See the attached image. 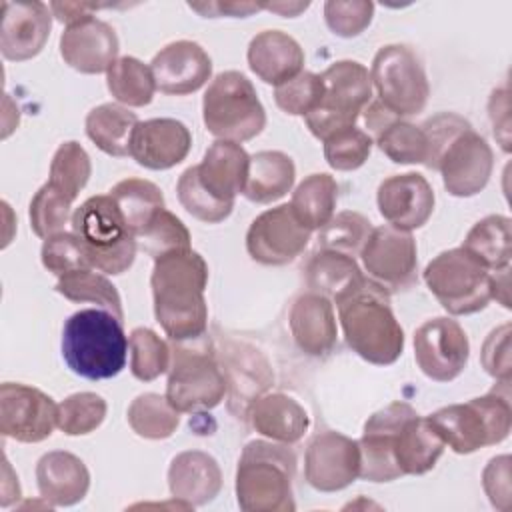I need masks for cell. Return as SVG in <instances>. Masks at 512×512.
Segmentation results:
<instances>
[{
	"instance_id": "1",
	"label": "cell",
	"mask_w": 512,
	"mask_h": 512,
	"mask_svg": "<svg viewBox=\"0 0 512 512\" xmlns=\"http://www.w3.org/2000/svg\"><path fill=\"white\" fill-rule=\"evenodd\" d=\"M358 446L360 478L392 482L432 470L446 444L426 416L406 402H392L366 420Z\"/></svg>"
},
{
	"instance_id": "2",
	"label": "cell",
	"mask_w": 512,
	"mask_h": 512,
	"mask_svg": "<svg viewBox=\"0 0 512 512\" xmlns=\"http://www.w3.org/2000/svg\"><path fill=\"white\" fill-rule=\"evenodd\" d=\"M206 284L208 264L192 248L154 260L150 276L154 316L172 342L194 340L206 334Z\"/></svg>"
},
{
	"instance_id": "3",
	"label": "cell",
	"mask_w": 512,
	"mask_h": 512,
	"mask_svg": "<svg viewBox=\"0 0 512 512\" xmlns=\"http://www.w3.org/2000/svg\"><path fill=\"white\" fill-rule=\"evenodd\" d=\"M430 154L426 166L442 174L448 194L470 198L482 192L492 176L490 144L454 112H440L422 124Z\"/></svg>"
},
{
	"instance_id": "4",
	"label": "cell",
	"mask_w": 512,
	"mask_h": 512,
	"mask_svg": "<svg viewBox=\"0 0 512 512\" xmlns=\"http://www.w3.org/2000/svg\"><path fill=\"white\" fill-rule=\"evenodd\" d=\"M122 320L104 308L74 312L62 328V358L86 380H106L122 372L128 356Z\"/></svg>"
},
{
	"instance_id": "5",
	"label": "cell",
	"mask_w": 512,
	"mask_h": 512,
	"mask_svg": "<svg viewBox=\"0 0 512 512\" xmlns=\"http://www.w3.org/2000/svg\"><path fill=\"white\" fill-rule=\"evenodd\" d=\"M338 318L346 344L370 364H394L404 350V330L396 320L390 294L366 280L356 292L338 304Z\"/></svg>"
},
{
	"instance_id": "6",
	"label": "cell",
	"mask_w": 512,
	"mask_h": 512,
	"mask_svg": "<svg viewBox=\"0 0 512 512\" xmlns=\"http://www.w3.org/2000/svg\"><path fill=\"white\" fill-rule=\"evenodd\" d=\"M296 454L288 444L252 440L236 468V500L244 512H292Z\"/></svg>"
},
{
	"instance_id": "7",
	"label": "cell",
	"mask_w": 512,
	"mask_h": 512,
	"mask_svg": "<svg viewBox=\"0 0 512 512\" xmlns=\"http://www.w3.org/2000/svg\"><path fill=\"white\" fill-rule=\"evenodd\" d=\"M510 382L462 404H450L426 416L434 432L456 454H472L484 446L500 444L512 426Z\"/></svg>"
},
{
	"instance_id": "8",
	"label": "cell",
	"mask_w": 512,
	"mask_h": 512,
	"mask_svg": "<svg viewBox=\"0 0 512 512\" xmlns=\"http://www.w3.org/2000/svg\"><path fill=\"white\" fill-rule=\"evenodd\" d=\"M70 224L92 268L116 276L132 266L138 242L110 194L84 200L74 210Z\"/></svg>"
},
{
	"instance_id": "9",
	"label": "cell",
	"mask_w": 512,
	"mask_h": 512,
	"mask_svg": "<svg viewBox=\"0 0 512 512\" xmlns=\"http://www.w3.org/2000/svg\"><path fill=\"white\" fill-rule=\"evenodd\" d=\"M166 382V400L178 412H206L216 408L226 394L224 372L204 336L172 342Z\"/></svg>"
},
{
	"instance_id": "10",
	"label": "cell",
	"mask_w": 512,
	"mask_h": 512,
	"mask_svg": "<svg viewBox=\"0 0 512 512\" xmlns=\"http://www.w3.org/2000/svg\"><path fill=\"white\" fill-rule=\"evenodd\" d=\"M206 130L218 140L246 142L266 126V112L252 82L238 70L220 72L202 100Z\"/></svg>"
},
{
	"instance_id": "11",
	"label": "cell",
	"mask_w": 512,
	"mask_h": 512,
	"mask_svg": "<svg viewBox=\"0 0 512 512\" xmlns=\"http://www.w3.org/2000/svg\"><path fill=\"white\" fill-rule=\"evenodd\" d=\"M424 282L452 316L480 312L492 300V272L462 246L432 258L424 268Z\"/></svg>"
},
{
	"instance_id": "12",
	"label": "cell",
	"mask_w": 512,
	"mask_h": 512,
	"mask_svg": "<svg viewBox=\"0 0 512 512\" xmlns=\"http://www.w3.org/2000/svg\"><path fill=\"white\" fill-rule=\"evenodd\" d=\"M320 78L324 84L322 100L304 120L318 140H326L330 134L356 124L372 100V80L368 68L356 60H338Z\"/></svg>"
},
{
	"instance_id": "13",
	"label": "cell",
	"mask_w": 512,
	"mask_h": 512,
	"mask_svg": "<svg viewBox=\"0 0 512 512\" xmlns=\"http://www.w3.org/2000/svg\"><path fill=\"white\" fill-rule=\"evenodd\" d=\"M370 80L378 100L400 118L422 112L430 96L424 66L406 44L382 46L372 60Z\"/></svg>"
},
{
	"instance_id": "14",
	"label": "cell",
	"mask_w": 512,
	"mask_h": 512,
	"mask_svg": "<svg viewBox=\"0 0 512 512\" xmlns=\"http://www.w3.org/2000/svg\"><path fill=\"white\" fill-rule=\"evenodd\" d=\"M360 258L366 278L388 294L406 292L418 282V248L406 230L390 224L372 228Z\"/></svg>"
},
{
	"instance_id": "15",
	"label": "cell",
	"mask_w": 512,
	"mask_h": 512,
	"mask_svg": "<svg viewBox=\"0 0 512 512\" xmlns=\"http://www.w3.org/2000/svg\"><path fill=\"white\" fill-rule=\"evenodd\" d=\"M468 356V336L464 328L448 316L430 318L414 332V358L430 380L450 382L458 378L468 364Z\"/></svg>"
},
{
	"instance_id": "16",
	"label": "cell",
	"mask_w": 512,
	"mask_h": 512,
	"mask_svg": "<svg viewBox=\"0 0 512 512\" xmlns=\"http://www.w3.org/2000/svg\"><path fill=\"white\" fill-rule=\"evenodd\" d=\"M58 426V404L38 388L4 382L0 386V432L6 438L36 444Z\"/></svg>"
},
{
	"instance_id": "17",
	"label": "cell",
	"mask_w": 512,
	"mask_h": 512,
	"mask_svg": "<svg viewBox=\"0 0 512 512\" xmlns=\"http://www.w3.org/2000/svg\"><path fill=\"white\" fill-rule=\"evenodd\" d=\"M308 240L310 230L296 220L290 204H280L252 220L246 232V250L260 264L282 266L296 260Z\"/></svg>"
},
{
	"instance_id": "18",
	"label": "cell",
	"mask_w": 512,
	"mask_h": 512,
	"mask_svg": "<svg viewBox=\"0 0 512 512\" xmlns=\"http://www.w3.org/2000/svg\"><path fill=\"white\" fill-rule=\"evenodd\" d=\"M306 482L318 492H338L360 476V446L340 432L316 434L304 458Z\"/></svg>"
},
{
	"instance_id": "19",
	"label": "cell",
	"mask_w": 512,
	"mask_h": 512,
	"mask_svg": "<svg viewBox=\"0 0 512 512\" xmlns=\"http://www.w3.org/2000/svg\"><path fill=\"white\" fill-rule=\"evenodd\" d=\"M382 218L400 230L422 228L434 212V190L418 172L394 174L380 182L376 194Z\"/></svg>"
},
{
	"instance_id": "20",
	"label": "cell",
	"mask_w": 512,
	"mask_h": 512,
	"mask_svg": "<svg viewBox=\"0 0 512 512\" xmlns=\"http://www.w3.org/2000/svg\"><path fill=\"white\" fill-rule=\"evenodd\" d=\"M52 28V10L44 2H2L0 50L6 60L24 62L42 52Z\"/></svg>"
},
{
	"instance_id": "21",
	"label": "cell",
	"mask_w": 512,
	"mask_h": 512,
	"mask_svg": "<svg viewBox=\"0 0 512 512\" xmlns=\"http://www.w3.org/2000/svg\"><path fill=\"white\" fill-rule=\"evenodd\" d=\"M156 88L164 94L184 96L200 90L210 74L212 60L208 52L192 40L166 44L150 62Z\"/></svg>"
},
{
	"instance_id": "22",
	"label": "cell",
	"mask_w": 512,
	"mask_h": 512,
	"mask_svg": "<svg viewBox=\"0 0 512 512\" xmlns=\"http://www.w3.org/2000/svg\"><path fill=\"white\" fill-rule=\"evenodd\" d=\"M364 124L372 142H376L392 162L426 166L430 146L422 126L396 116L378 98L370 100L364 108Z\"/></svg>"
},
{
	"instance_id": "23",
	"label": "cell",
	"mask_w": 512,
	"mask_h": 512,
	"mask_svg": "<svg viewBox=\"0 0 512 512\" xmlns=\"http://www.w3.org/2000/svg\"><path fill=\"white\" fill-rule=\"evenodd\" d=\"M60 54L64 62L82 74H100L118 60V36L114 28L98 18H86L60 36Z\"/></svg>"
},
{
	"instance_id": "24",
	"label": "cell",
	"mask_w": 512,
	"mask_h": 512,
	"mask_svg": "<svg viewBox=\"0 0 512 512\" xmlns=\"http://www.w3.org/2000/svg\"><path fill=\"white\" fill-rule=\"evenodd\" d=\"M192 148V134L186 124L174 118H150L138 122L130 156L148 170H168L180 164Z\"/></svg>"
},
{
	"instance_id": "25",
	"label": "cell",
	"mask_w": 512,
	"mask_h": 512,
	"mask_svg": "<svg viewBox=\"0 0 512 512\" xmlns=\"http://www.w3.org/2000/svg\"><path fill=\"white\" fill-rule=\"evenodd\" d=\"M250 156L238 142L216 140L208 146L200 164L194 166L200 186L218 202L232 204L244 190Z\"/></svg>"
},
{
	"instance_id": "26",
	"label": "cell",
	"mask_w": 512,
	"mask_h": 512,
	"mask_svg": "<svg viewBox=\"0 0 512 512\" xmlns=\"http://www.w3.org/2000/svg\"><path fill=\"white\" fill-rule=\"evenodd\" d=\"M290 332L304 354L314 358L330 354L338 338L334 304L310 290L300 294L290 308Z\"/></svg>"
},
{
	"instance_id": "27",
	"label": "cell",
	"mask_w": 512,
	"mask_h": 512,
	"mask_svg": "<svg viewBox=\"0 0 512 512\" xmlns=\"http://www.w3.org/2000/svg\"><path fill=\"white\" fill-rule=\"evenodd\" d=\"M168 488L174 500H182L188 506H204L222 488L220 466L202 450L180 452L170 462Z\"/></svg>"
},
{
	"instance_id": "28",
	"label": "cell",
	"mask_w": 512,
	"mask_h": 512,
	"mask_svg": "<svg viewBox=\"0 0 512 512\" xmlns=\"http://www.w3.org/2000/svg\"><path fill=\"white\" fill-rule=\"evenodd\" d=\"M248 66L266 84L280 86L298 76L304 66V50L282 30H262L248 44Z\"/></svg>"
},
{
	"instance_id": "29",
	"label": "cell",
	"mask_w": 512,
	"mask_h": 512,
	"mask_svg": "<svg viewBox=\"0 0 512 512\" xmlns=\"http://www.w3.org/2000/svg\"><path fill=\"white\" fill-rule=\"evenodd\" d=\"M36 484L50 506H74L88 494L90 472L78 456L54 450L38 460Z\"/></svg>"
},
{
	"instance_id": "30",
	"label": "cell",
	"mask_w": 512,
	"mask_h": 512,
	"mask_svg": "<svg viewBox=\"0 0 512 512\" xmlns=\"http://www.w3.org/2000/svg\"><path fill=\"white\" fill-rule=\"evenodd\" d=\"M304 280L310 292L326 296L332 304L348 298L368 280L354 256L320 248L310 256L304 268Z\"/></svg>"
},
{
	"instance_id": "31",
	"label": "cell",
	"mask_w": 512,
	"mask_h": 512,
	"mask_svg": "<svg viewBox=\"0 0 512 512\" xmlns=\"http://www.w3.org/2000/svg\"><path fill=\"white\" fill-rule=\"evenodd\" d=\"M248 420L258 434L282 444L298 442L310 426L306 410L280 392L254 398L248 406Z\"/></svg>"
},
{
	"instance_id": "32",
	"label": "cell",
	"mask_w": 512,
	"mask_h": 512,
	"mask_svg": "<svg viewBox=\"0 0 512 512\" xmlns=\"http://www.w3.org/2000/svg\"><path fill=\"white\" fill-rule=\"evenodd\" d=\"M296 178L294 160L280 150H262L250 156L242 194L256 204H270L290 192Z\"/></svg>"
},
{
	"instance_id": "33",
	"label": "cell",
	"mask_w": 512,
	"mask_h": 512,
	"mask_svg": "<svg viewBox=\"0 0 512 512\" xmlns=\"http://www.w3.org/2000/svg\"><path fill=\"white\" fill-rule=\"evenodd\" d=\"M138 122L136 114L128 108L106 102L88 112L86 134L104 154L122 158L130 156V142Z\"/></svg>"
},
{
	"instance_id": "34",
	"label": "cell",
	"mask_w": 512,
	"mask_h": 512,
	"mask_svg": "<svg viewBox=\"0 0 512 512\" xmlns=\"http://www.w3.org/2000/svg\"><path fill=\"white\" fill-rule=\"evenodd\" d=\"M462 248L470 252L490 272L510 268V256H512L510 218L502 214H490L478 220L466 234Z\"/></svg>"
},
{
	"instance_id": "35",
	"label": "cell",
	"mask_w": 512,
	"mask_h": 512,
	"mask_svg": "<svg viewBox=\"0 0 512 512\" xmlns=\"http://www.w3.org/2000/svg\"><path fill=\"white\" fill-rule=\"evenodd\" d=\"M336 202H338L336 180L326 172H318V174L306 176L296 186L290 200V208L296 220L312 232V230H320L332 220Z\"/></svg>"
},
{
	"instance_id": "36",
	"label": "cell",
	"mask_w": 512,
	"mask_h": 512,
	"mask_svg": "<svg viewBox=\"0 0 512 512\" xmlns=\"http://www.w3.org/2000/svg\"><path fill=\"white\" fill-rule=\"evenodd\" d=\"M110 196L116 200L128 228L138 238L146 226L164 210L162 190L144 178H126L112 186Z\"/></svg>"
},
{
	"instance_id": "37",
	"label": "cell",
	"mask_w": 512,
	"mask_h": 512,
	"mask_svg": "<svg viewBox=\"0 0 512 512\" xmlns=\"http://www.w3.org/2000/svg\"><path fill=\"white\" fill-rule=\"evenodd\" d=\"M106 84L110 94L124 106L140 108L152 102L156 82L150 66L134 56L118 58L106 72Z\"/></svg>"
},
{
	"instance_id": "38",
	"label": "cell",
	"mask_w": 512,
	"mask_h": 512,
	"mask_svg": "<svg viewBox=\"0 0 512 512\" xmlns=\"http://www.w3.org/2000/svg\"><path fill=\"white\" fill-rule=\"evenodd\" d=\"M56 292L70 302H90L124 320L122 300L116 286L94 268H82L58 276Z\"/></svg>"
},
{
	"instance_id": "39",
	"label": "cell",
	"mask_w": 512,
	"mask_h": 512,
	"mask_svg": "<svg viewBox=\"0 0 512 512\" xmlns=\"http://www.w3.org/2000/svg\"><path fill=\"white\" fill-rule=\"evenodd\" d=\"M128 424L142 438L164 440L176 432L180 412L166 400V396L146 392L136 396L128 406Z\"/></svg>"
},
{
	"instance_id": "40",
	"label": "cell",
	"mask_w": 512,
	"mask_h": 512,
	"mask_svg": "<svg viewBox=\"0 0 512 512\" xmlns=\"http://www.w3.org/2000/svg\"><path fill=\"white\" fill-rule=\"evenodd\" d=\"M90 174H92V162L88 152L78 142L68 140L60 144L58 150L54 152L48 182L74 202L80 190L88 184Z\"/></svg>"
},
{
	"instance_id": "41",
	"label": "cell",
	"mask_w": 512,
	"mask_h": 512,
	"mask_svg": "<svg viewBox=\"0 0 512 512\" xmlns=\"http://www.w3.org/2000/svg\"><path fill=\"white\" fill-rule=\"evenodd\" d=\"M130 370L140 382H152L170 368V346L150 328H134L128 336Z\"/></svg>"
},
{
	"instance_id": "42",
	"label": "cell",
	"mask_w": 512,
	"mask_h": 512,
	"mask_svg": "<svg viewBox=\"0 0 512 512\" xmlns=\"http://www.w3.org/2000/svg\"><path fill=\"white\" fill-rule=\"evenodd\" d=\"M106 400L94 392H78L58 404V428L68 436L94 432L106 418Z\"/></svg>"
},
{
	"instance_id": "43",
	"label": "cell",
	"mask_w": 512,
	"mask_h": 512,
	"mask_svg": "<svg viewBox=\"0 0 512 512\" xmlns=\"http://www.w3.org/2000/svg\"><path fill=\"white\" fill-rule=\"evenodd\" d=\"M70 208L72 200L58 192L50 182H46L30 200L28 216L32 232L44 240L62 232L68 224Z\"/></svg>"
},
{
	"instance_id": "44",
	"label": "cell",
	"mask_w": 512,
	"mask_h": 512,
	"mask_svg": "<svg viewBox=\"0 0 512 512\" xmlns=\"http://www.w3.org/2000/svg\"><path fill=\"white\" fill-rule=\"evenodd\" d=\"M372 232V222L358 212H340L320 228L318 246L348 256H360L364 242Z\"/></svg>"
},
{
	"instance_id": "45",
	"label": "cell",
	"mask_w": 512,
	"mask_h": 512,
	"mask_svg": "<svg viewBox=\"0 0 512 512\" xmlns=\"http://www.w3.org/2000/svg\"><path fill=\"white\" fill-rule=\"evenodd\" d=\"M140 248L154 260L172 252L190 250V232L184 222L170 210H162L146 226V230L136 238Z\"/></svg>"
},
{
	"instance_id": "46",
	"label": "cell",
	"mask_w": 512,
	"mask_h": 512,
	"mask_svg": "<svg viewBox=\"0 0 512 512\" xmlns=\"http://www.w3.org/2000/svg\"><path fill=\"white\" fill-rule=\"evenodd\" d=\"M324 142V158L330 168L340 172H350L360 168L372 150V138L368 132L348 126L330 134Z\"/></svg>"
},
{
	"instance_id": "47",
	"label": "cell",
	"mask_w": 512,
	"mask_h": 512,
	"mask_svg": "<svg viewBox=\"0 0 512 512\" xmlns=\"http://www.w3.org/2000/svg\"><path fill=\"white\" fill-rule=\"evenodd\" d=\"M176 194H178V200L182 204V208L194 216L196 220L200 222H206V224H218L222 220H226L232 212V204H224V202H218L216 198H212L198 182L196 178V170L194 166L186 168L180 178H178V184H176Z\"/></svg>"
},
{
	"instance_id": "48",
	"label": "cell",
	"mask_w": 512,
	"mask_h": 512,
	"mask_svg": "<svg viewBox=\"0 0 512 512\" xmlns=\"http://www.w3.org/2000/svg\"><path fill=\"white\" fill-rule=\"evenodd\" d=\"M322 94V78L314 72H300L288 82L276 86L274 100L282 112L290 116H306L320 104Z\"/></svg>"
},
{
	"instance_id": "49",
	"label": "cell",
	"mask_w": 512,
	"mask_h": 512,
	"mask_svg": "<svg viewBox=\"0 0 512 512\" xmlns=\"http://www.w3.org/2000/svg\"><path fill=\"white\" fill-rule=\"evenodd\" d=\"M42 264L48 272L56 276H64L74 270L92 268L88 256L74 232H58L44 240L42 250Z\"/></svg>"
},
{
	"instance_id": "50",
	"label": "cell",
	"mask_w": 512,
	"mask_h": 512,
	"mask_svg": "<svg viewBox=\"0 0 512 512\" xmlns=\"http://www.w3.org/2000/svg\"><path fill=\"white\" fill-rule=\"evenodd\" d=\"M374 16V4L366 0H328L324 4V20L328 28L340 38H352L362 34Z\"/></svg>"
},
{
	"instance_id": "51",
	"label": "cell",
	"mask_w": 512,
	"mask_h": 512,
	"mask_svg": "<svg viewBox=\"0 0 512 512\" xmlns=\"http://www.w3.org/2000/svg\"><path fill=\"white\" fill-rule=\"evenodd\" d=\"M510 324L494 328L482 344V366L498 382H510Z\"/></svg>"
},
{
	"instance_id": "52",
	"label": "cell",
	"mask_w": 512,
	"mask_h": 512,
	"mask_svg": "<svg viewBox=\"0 0 512 512\" xmlns=\"http://www.w3.org/2000/svg\"><path fill=\"white\" fill-rule=\"evenodd\" d=\"M482 486L492 506L508 512L512 508V492H510V456L502 454L492 458L482 472Z\"/></svg>"
},
{
	"instance_id": "53",
	"label": "cell",
	"mask_w": 512,
	"mask_h": 512,
	"mask_svg": "<svg viewBox=\"0 0 512 512\" xmlns=\"http://www.w3.org/2000/svg\"><path fill=\"white\" fill-rule=\"evenodd\" d=\"M488 114L492 120L494 136L502 144V150H510V102H508V88H496L488 102Z\"/></svg>"
},
{
	"instance_id": "54",
	"label": "cell",
	"mask_w": 512,
	"mask_h": 512,
	"mask_svg": "<svg viewBox=\"0 0 512 512\" xmlns=\"http://www.w3.org/2000/svg\"><path fill=\"white\" fill-rule=\"evenodd\" d=\"M102 8L100 4H84V2H52L50 10L58 22L72 26L86 18L94 16V10Z\"/></svg>"
},
{
	"instance_id": "55",
	"label": "cell",
	"mask_w": 512,
	"mask_h": 512,
	"mask_svg": "<svg viewBox=\"0 0 512 512\" xmlns=\"http://www.w3.org/2000/svg\"><path fill=\"white\" fill-rule=\"evenodd\" d=\"M192 10H198L200 14L208 16L210 18H216V16H248L252 12H258L262 10V4H252V2H214V4H190Z\"/></svg>"
},
{
	"instance_id": "56",
	"label": "cell",
	"mask_w": 512,
	"mask_h": 512,
	"mask_svg": "<svg viewBox=\"0 0 512 512\" xmlns=\"http://www.w3.org/2000/svg\"><path fill=\"white\" fill-rule=\"evenodd\" d=\"M510 268L492 272V298H496L504 308H510V290H508V280H510Z\"/></svg>"
},
{
	"instance_id": "57",
	"label": "cell",
	"mask_w": 512,
	"mask_h": 512,
	"mask_svg": "<svg viewBox=\"0 0 512 512\" xmlns=\"http://www.w3.org/2000/svg\"><path fill=\"white\" fill-rule=\"evenodd\" d=\"M310 4L308 2H274V4H262L264 10L276 12L280 16H298L302 10H306Z\"/></svg>"
}]
</instances>
